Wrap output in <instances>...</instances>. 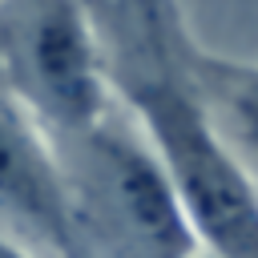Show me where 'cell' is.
Masks as SVG:
<instances>
[{"instance_id":"cell-7","label":"cell","mask_w":258,"mask_h":258,"mask_svg":"<svg viewBox=\"0 0 258 258\" xmlns=\"http://www.w3.org/2000/svg\"><path fill=\"white\" fill-rule=\"evenodd\" d=\"M117 4H133V0H85L89 12H97V8H117Z\"/></svg>"},{"instance_id":"cell-6","label":"cell","mask_w":258,"mask_h":258,"mask_svg":"<svg viewBox=\"0 0 258 258\" xmlns=\"http://www.w3.org/2000/svg\"><path fill=\"white\" fill-rule=\"evenodd\" d=\"M0 258H40V254L20 246V242H12V238H0Z\"/></svg>"},{"instance_id":"cell-5","label":"cell","mask_w":258,"mask_h":258,"mask_svg":"<svg viewBox=\"0 0 258 258\" xmlns=\"http://www.w3.org/2000/svg\"><path fill=\"white\" fill-rule=\"evenodd\" d=\"M185 69H189V81H194L214 129L258 181V64L210 52L206 44H198L189 36Z\"/></svg>"},{"instance_id":"cell-4","label":"cell","mask_w":258,"mask_h":258,"mask_svg":"<svg viewBox=\"0 0 258 258\" xmlns=\"http://www.w3.org/2000/svg\"><path fill=\"white\" fill-rule=\"evenodd\" d=\"M0 238H12L40 258H89L64 202L56 157L0 77Z\"/></svg>"},{"instance_id":"cell-8","label":"cell","mask_w":258,"mask_h":258,"mask_svg":"<svg viewBox=\"0 0 258 258\" xmlns=\"http://www.w3.org/2000/svg\"><path fill=\"white\" fill-rule=\"evenodd\" d=\"M189 258H218V254H206V250H198V254H189Z\"/></svg>"},{"instance_id":"cell-3","label":"cell","mask_w":258,"mask_h":258,"mask_svg":"<svg viewBox=\"0 0 258 258\" xmlns=\"http://www.w3.org/2000/svg\"><path fill=\"white\" fill-rule=\"evenodd\" d=\"M0 77L44 141L89 125L117 101L85 0H0Z\"/></svg>"},{"instance_id":"cell-1","label":"cell","mask_w":258,"mask_h":258,"mask_svg":"<svg viewBox=\"0 0 258 258\" xmlns=\"http://www.w3.org/2000/svg\"><path fill=\"white\" fill-rule=\"evenodd\" d=\"M105 77L149 133L198 246L218 258H258V181L214 129L189 69V24L177 0H137L89 12Z\"/></svg>"},{"instance_id":"cell-2","label":"cell","mask_w":258,"mask_h":258,"mask_svg":"<svg viewBox=\"0 0 258 258\" xmlns=\"http://www.w3.org/2000/svg\"><path fill=\"white\" fill-rule=\"evenodd\" d=\"M48 149L89 258H189L202 250L149 133L121 97L89 125L52 137Z\"/></svg>"}]
</instances>
